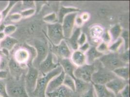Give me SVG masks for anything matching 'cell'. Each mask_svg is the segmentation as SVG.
<instances>
[{
  "mask_svg": "<svg viewBox=\"0 0 130 97\" xmlns=\"http://www.w3.org/2000/svg\"><path fill=\"white\" fill-rule=\"evenodd\" d=\"M63 69L60 65L45 75L38 77L36 86L32 92V95L36 97H46V92L49 82L54 77L58 75Z\"/></svg>",
  "mask_w": 130,
  "mask_h": 97,
  "instance_id": "6da1fadb",
  "label": "cell"
},
{
  "mask_svg": "<svg viewBox=\"0 0 130 97\" xmlns=\"http://www.w3.org/2000/svg\"><path fill=\"white\" fill-rule=\"evenodd\" d=\"M99 60L103 68L112 71L119 68L128 66V64L122 60L120 54L116 53L104 54L99 58Z\"/></svg>",
  "mask_w": 130,
  "mask_h": 97,
  "instance_id": "7a4b0ae2",
  "label": "cell"
},
{
  "mask_svg": "<svg viewBox=\"0 0 130 97\" xmlns=\"http://www.w3.org/2000/svg\"><path fill=\"white\" fill-rule=\"evenodd\" d=\"M34 48V47L28 45H26L24 47L18 48L14 53V59L17 63L23 66H26L27 64H32L33 59L31 54H32L35 58L36 56V54L31 53Z\"/></svg>",
  "mask_w": 130,
  "mask_h": 97,
  "instance_id": "3957f363",
  "label": "cell"
},
{
  "mask_svg": "<svg viewBox=\"0 0 130 97\" xmlns=\"http://www.w3.org/2000/svg\"><path fill=\"white\" fill-rule=\"evenodd\" d=\"M117 77L112 71L108 70L104 68L100 67L93 74L91 83L95 85H105L109 82Z\"/></svg>",
  "mask_w": 130,
  "mask_h": 97,
  "instance_id": "277c9868",
  "label": "cell"
},
{
  "mask_svg": "<svg viewBox=\"0 0 130 97\" xmlns=\"http://www.w3.org/2000/svg\"><path fill=\"white\" fill-rule=\"evenodd\" d=\"M47 37L51 44L54 45H58L63 40H64L62 24L58 22L48 24Z\"/></svg>",
  "mask_w": 130,
  "mask_h": 97,
  "instance_id": "5b68a950",
  "label": "cell"
},
{
  "mask_svg": "<svg viewBox=\"0 0 130 97\" xmlns=\"http://www.w3.org/2000/svg\"><path fill=\"white\" fill-rule=\"evenodd\" d=\"M97 69L94 64H86L77 67L74 72V75L75 79L90 83H91L92 75L97 70Z\"/></svg>",
  "mask_w": 130,
  "mask_h": 97,
  "instance_id": "8992f818",
  "label": "cell"
},
{
  "mask_svg": "<svg viewBox=\"0 0 130 97\" xmlns=\"http://www.w3.org/2000/svg\"><path fill=\"white\" fill-rule=\"evenodd\" d=\"M32 65H28V70L25 77L24 86L28 93V92L32 93L34 91L39 74L38 70Z\"/></svg>",
  "mask_w": 130,
  "mask_h": 97,
  "instance_id": "52a82bcc",
  "label": "cell"
},
{
  "mask_svg": "<svg viewBox=\"0 0 130 97\" xmlns=\"http://www.w3.org/2000/svg\"><path fill=\"white\" fill-rule=\"evenodd\" d=\"M35 48L36 51V56L32 61L34 67H38L39 64L46 58L49 53V48L47 44L44 41L36 40L35 41Z\"/></svg>",
  "mask_w": 130,
  "mask_h": 97,
  "instance_id": "ba28073f",
  "label": "cell"
},
{
  "mask_svg": "<svg viewBox=\"0 0 130 97\" xmlns=\"http://www.w3.org/2000/svg\"><path fill=\"white\" fill-rule=\"evenodd\" d=\"M77 15V13H71L66 16L63 20L61 24L65 39L69 38L73 33Z\"/></svg>",
  "mask_w": 130,
  "mask_h": 97,
  "instance_id": "9c48e42d",
  "label": "cell"
},
{
  "mask_svg": "<svg viewBox=\"0 0 130 97\" xmlns=\"http://www.w3.org/2000/svg\"><path fill=\"white\" fill-rule=\"evenodd\" d=\"M52 45L51 52L58 57V60L70 59L71 55V50L65 39L63 40L58 45Z\"/></svg>",
  "mask_w": 130,
  "mask_h": 97,
  "instance_id": "30bf717a",
  "label": "cell"
},
{
  "mask_svg": "<svg viewBox=\"0 0 130 97\" xmlns=\"http://www.w3.org/2000/svg\"><path fill=\"white\" fill-rule=\"evenodd\" d=\"M54 54L51 51H49L46 58L38 66V70L42 73V76L46 75L51 71L54 70L59 65L58 62L57 63H54Z\"/></svg>",
  "mask_w": 130,
  "mask_h": 97,
  "instance_id": "8fae6325",
  "label": "cell"
},
{
  "mask_svg": "<svg viewBox=\"0 0 130 97\" xmlns=\"http://www.w3.org/2000/svg\"><path fill=\"white\" fill-rule=\"evenodd\" d=\"M6 89L9 97H30L24 85L19 84H6Z\"/></svg>",
  "mask_w": 130,
  "mask_h": 97,
  "instance_id": "7c38bea8",
  "label": "cell"
},
{
  "mask_svg": "<svg viewBox=\"0 0 130 97\" xmlns=\"http://www.w3.org/2000/svg\"><path fill=\"white\" fill-rule=\"evenodd\" d=\"M129 84L128 81H125L119 77H116L105 85L106 87L110 91L117 95Z\"/></svg>",
  "mask_w": 130,
  "mask_h": 97,
  "instance_id": "4fadbf2b",
  "label": "cell"
},
{
  "mask_svg": "<svg viewBox=\"0 0 130 97\" xmlns=\"http://www.w3.org/2000/svg\"><path fill=\"white\" fill-rule=\"evenodd\" d=\"M8 65L11 76L16 80H19L25 70L26 66L20 65L13 58L9 61Z\"/></svg>",
  "mask_w": 130,
  "mask_h": 97,
  "instance_id": "5bb4252c",
  "label": "cell"
},
{
  "mask_svg": "<svg viewBox=\"0 0 130 97\" xmlns=\"http://www.w3.org/2000/svg\"><path fill=\"white\" fill-rule=\"evenodd\" d=\"M58 63L62 68L65 74L70 76L74 80L75 78L74 75V72L77 67L71 62L70 59H62L58 60Z\"/></svg>",
  "mask_w": 130,
  "mask_h": 97,
  "instance_id": "9a60e30c",
  "label": "cell"
},
{
  "mask_svg": "<svg viewBox=\"0 0 130 97\" xmlns=\"http://www.w3.org/2000/svg\"><path fill=\"white\" fill-rule=\"evenodd\" d=\"M73 93L70 89L63 85L53 91L46 93V96L47 97H71Z\"/></svg>",
  "mask_w": 130,
  "mask_h": 97,
  "instance_id": "2e32d148",
  "label": "cell"
},
{
  "mask_svg": "<svg viewBox=\"0 0 130 97\" xmlns=\"http://www.w3.org/2000/svg\"><path fill=\"white\" fill-rule=\"evenodd\" d=\"M65 76V72L62 70L58 75L56 76L52 79V80L49 82L46 89V93L53 91L63 85Z\"/></svg>",
  "mask_w": 130,
  "mask_h": 97,
  "instance_id": "e0dca14e",
  "label": "cell"
},
{
  "mask_svg": "<svg viewBox=\"0 0 130 97\" xmlns=\"http://www.w3.org/2000/svg\"><path fill=\"white\" fill-rule=\"evenodd\" d=\"M71 60L76 67H81L87 64L86 56L85 53H82L79 50L74 51L71 54Z\"/></svg>",
  "mask_w": 130,
  "mask_h": 97,
  "instance_id": "ac0fdd59",
  "label": "cell"
},
{
  "mask_svg": "<svg viewBox=\"0 0 130 97\" xmlns=\"http://www.w3.org/2000/svg\"><path fill=\"white\" fill-rule=\"evenodd\" d=\"M19 43V41L10 36H6L0 42V49L9 52Z\"/></svg>",
  "mask_w": 130,
  "mask_h": 97,
  "instance_id": "d6986e66",
  "label": "cell"
},
{
  "mask_svg": "<svg viewBox=\"0 0 130 97\" xmlns=\"http://www.w3.org/2000/svg\"><path fill=\"white\" fill-rule=\"evenodd\" d=\"M85 55L86 56L87 63H88L87 64L91 65L94 64L96 60L101 58L104 54L98 52L96 47H90L87 50L85 53Z\"/></svg>",
  "mask_w": 130,
  "mask_h": 97,
  "instance_id": "ffe728a7",
  "label": "cell"
},
{
  "mask_svg": "<svg viewBox=\"0 0 130 97\" xmlns=\"http://www.w3.org/2000/svg\"><path fill=\"white\" fill-rule=\"evenodd\" d=\"M97 97H116L112 92L108 90L105 85L93 84Z\"/></svg>",
  "mask_w": 130,
  "mask_h": 97,
  "instance_id": "44dd1931",
  "label": "cell"
},
{
  "mask_svg": "<svg viewBox=\"0 0 130 97\" xmlns=\"http://www.w3.org/2000/svg\"><path fill=\"white\" fill-rule=\"evenodd\" d=\"M81 34V29L80 27H78L73 32L71 37L67 39L68 42L71 46V48L74 51H76L79 48V47L78 44V41Z\"/></svg>",
  "mask_w": 130,
  "mask_h": 97,
  "instance_id": "7402d4cb",
  "label": "cell"
},
{
  "mask_svg": "<svg viewBox=\"0 0 130 97\" xmlns=\"http://www.w3.org/2000/svg\"><path fill=\"white\" fill-rule=\"evenodd\" d=\"M113 72L114 74L119 78L128 81L130 78V69L129 66H125L117 68Z\"/></svg>",
  "mask_w": 130,
  "mask_h": 97,
  "instance_id": "603a6c76",
  "label": "cell"
},
{
  "mask_svg": "<svg viewBox=\"0 0 130 97\" xmlns=\"http://www.w3.org/2000/svg\"><path fill=\"white\" fill-rule=\"evenodd\" d=\"M75 92L79 94L82 95L87 91L92 85L91 83H87L85 81L76 79L75 80Z\"/></svg>",
  "mask_w": 130,
  "mask_h": 97,
  "instance_id": "cb8c5ba5",
  "label": "cell"
},
{
  "mask_svg": "<svg viewBox=\"0 0 130 97\" xmlns=\"http://www.w3.org/2000/svg\"><path fill=\"white\" fill-rule=\"evenodd\" d=\"M80 11L79 9L74 7H64L62 6L60 9L58 16V22L62 24L63 19L66 16L72 13H77Z\"/></svg>",
  "mask_w": 130,
  "mask_h": 97,
  "instance_id": "d4e9b609",
  "label": "cell"
},
{
  "mask_svg": "<svg viewBox=\"0 0 130 97\" xmlns=\"http://www.w3.org/2000/svg\"><path fill=\"white\" fill-rule=\"evenodd\" d=\"M109 33L111 36V40L115 42L121 36L122 33V28L119 25L117 24L110 29Z\"/></svg>",
  "mask_w": 130,
  "mask_h": 97,
  "instance_id": "484cf974",
  "label": "cell"
},
{
  "mask_svg": "<svg viewBox=\"0 0 130 97\" xmlns=\"http://www.w3.org/2000/svg\"><path fill=\"white\" fill-rule=\"evenodd\" d=\"M75 80L70 76L65 74L64 80L63 81V85L70 89L73 92H75Z\"/></svg>",
  "mask_w": 130,
  "mask_h": 97,
  "instance_id": "4316f807",
  "label": "cell"
},
{
  "mask_svg": "<svg viewBox=\"0 0 130 97\" xmlns=\"http://www.w3.org/2000/svg\"><path fill=\"white\" fill-rule=\"evenodd\" d=\"M18 2V1H10L8 2V5H7L6 7L1 12L4 18V20L8 16L9 13L11 11L12 8L16 5Z\"/></svg>",
  "mask_w": 130,
  "mask_h": 97,
  "instance_id": "83f0119b",
  "label": "cell"
},
{
  "mask_svg": "<svg viewBox=\"0 0 130 97\" xmlns=\"http://www.w3.org/2000/svg\"><path fill=\"white\" fill-rule=\"evenodd\" d=\"M123 42V39L121 38H119L113 43L111 46L108 47V50L111 53H117L120 47Z\"/></svg>",
  "mask_w": 130,
  "mask_h": 97,
  "instance_id": "f1b7e54d",
  "label": "cell"
},
{
  "mask_svg": "<svg viewBox=\"0 0 130 97\" xmlns=\"http://www.w3.org/2000/svg\"><path fill=\"white\" fill-rule=\"evenodd\" d=\"M43 21L49 24H53L58 22V18L55 13H52L44 17Z\"/></svg>",
  "mask_w": 130,
  "mask_h": 97,
  "instance_id": "f546056e",
  "label": "cell"
},
{
  "mask_svg": "<svg viewBox=\"0 0 130 97\" xmlns=\"http://www.w3.org/2000/svg\"><path fill=\"white\" fill-rule=\"evenodd\" d=\"M121 38L123 39V41H124L125 49V51L129 50V32L128 31H124L121 33Z\"/></svg>",
  "mask_w": 130,
  "mask_h": 97,
  "instance_id": "4dcf8cb0",
  "label": "cell"
},
{
  "mask_svg": "<svg viewBox=\"0 0 130 97\" xmlns=\"http://www.w3.org/2000/svg\"><path fill=\"white\" fill-rule=\"evenodd\" d=\"M0 97H9L7 92L6 84L3 79H0Z\"/></svg>",
  "mask_w": 130,
  "mask_h": 97,
  "instance_id": "1f68e13d",
  "label": "cell"
},
{
  "mask_svg": "<svg viewBox=\"0 0 130 97\" xmlns=\"http://www.w3.org/2000/svg\"><path fill=\"white\" fill-rule=\"evenodd\" d=\"M17 30V27L13 24L6 25L4 33L6 36H10L11 35L15 32Z\"/></svg>",
  "mask_w": 130,
  "mask_h": 97,
  "instance_id": "d6a6232c",
  "label": "cell"
},
{
  "mask_svg": "<svg viewBox=\"0 0 130 97\" xmlns=\"http://www.w3.org/2000/svg\"><path fill=\"white\" fill-rule=\"evenodd\" d=\"M36 12V10L35 8H30L23 10L20 12V14L22 17V18H28L32 16Z\"/></svg>",
  "mask_w": 130,
  "mask_h": 97,
  "instance_id": "836d02e7",
  "label": "cell"
},
{
  "mask_svg": "<svg viewBox=\"0 0 130 97\" xmlns=\"http://www.w3.org/2000/svg\"><path fill=\"white\" fill-rule=\"evenodd\" d=\"M81 97H96V93L93 84L87 91L82 95Z\"/></svg>",
  "mask_w": 130,
  "mask_h": 97,
  "instance_id": "e575fe53",
  "label": "cell"
},
{
  "mask_svg": "<svg viewBox=\"0 0 130 97\" xmlns=\"http://www.w3.org/2000/svg\"><path fill=\"white\" fill-rule=\"evenodd\" d=\"M22 17L20 13H15L11 14L9 17V19L11 22H19L22 20Z\"/></svg>",
  "mask_w": 130,
  "mask_h": 97,
  "instance_id": "d590c367",
  "label": "cell"
},
{
  "mask_svg": "<svg viewBox=\"0 0 130 97\" xmlns=\"http://www.w3.org/2000/svg\"><path fill=\"white\" fill-rule=\"evenodd\" d=\"M96 48L98 52L103 54L104 53L107 52L108 50V46L107 44L102 42L98 45L97 47H96Z\"/></svg>",
  "mask_w": 130,
  "mask_h": 97,
  "instance_id": "8d00e7d4",
  "label": "cell"
},
{
  "mask_svg": "<svg viewBox=\"0 0 130 97\" xmlns=\"http://www.w3.org/2000/svg\"><path fill=\"white\" fill-rule=\"evenodd\" d=\"M22 4L23 7L25 8V9H30V8H34L35 6V3L34 1H22Z\"/></svg>",
  "mask_w": 130,
  "mask_h": 97,
  "instance_id": "74e56055",
  "label": "cell"
},
{
  "mask_svg": "<svg viewBox=\"0 0 130 97\" xmlns=\"http://www.w3.org/2000/svg\"><path fill=\"white\" fill-rule=\"evenodd\" d=\"M130 51L129 50L125 51L124 53L120 54V56L122 60L127 64L129 63V56H130Z\"/></svg>",
  "mask_w": 130,
  "mask_h": 97,
  "instance_id": "f35d334b",
  "label": "cell"
},
{
  "mask_svg": "<svg viewBox=\"0 0 130 97\" xmlns=\"http://www.w3.org/2000/svg\"><path fill=\"white\" fill-rule=\"evenodd\" d=\"M120 94L121 97H130V86L129 84L126 85L120 91Z\"/></svg>",
  "mask_w": 130,
  "mask_h": 97,
  "instance_id": "ab89813d",
  "label": "cell"
},
{
  "mask_svg": "<svg viewBox=\"0 0 130 97\" xmlns=\"http://www.w3.org/2000/svg\"><path fill=\"white\" fill-rule=\"evenodd\" d=\"M102 40H103V42L104 43L108 44L110 42L111 40V38L108 31H106V32L103 33L102 36Z\"/></svg>",
  "mask_w": 130,
  "mask_h": 97,
  "instance_id": "60d3db41",
  "label": "cell"
},
{
  "mask_svg": "<svg viewBox=\"0 0 130 97\" xmlns=\"http://www.w3.org/2000/svg\"><path fill=\"white\" fill-rule=\"evenodd\" d=\"M87 39V36L86 34L84 33H81L78 41V44L79 45V47L83 45L86 43Z\"/></svg>",
  "mask_w": 130,
  "mask_h": 97,
  "instance_id": "b9f144b4",
  "label": "cell"
},
{
  "mask_svg": "<svg viewBox=\"0 0 130 97\" xmlns=\"http://www.w3.org/2000/svg\"><path fill=\"white\" fill-rule=\"evenodd\" d=\"M89 48H90L89 44L88 43H86L81 46L79 47L78 50L79 51H80L82 53L85 54L87 51V50Z\"/></svg>",
  "mask_w": 130,
  "mask_h": 97,
  "instance_id": "7bdbcfd3",
  "label": "cell"
},
{
  "mask_svg": "<svg viewBox=\"0 0 130 97\" xmlns=\"http://www.w3.org/2000/svg\"><path fill=\"white\" fill-rule=\"evenodd\" d=\"M83 20H82L81 17H76V19H75V24L76 23L77 25L78 26V27H80L82 26L83 24Z\"/></svg>",
  "mask_w": 130,
  "mask_h": 97,
  "instance_id": "ee69618b",
  "label": "cell"
},
{
  "mask_svg": "<svg viewBox=\"0 0 130 97\" xmlns=\"http://www.w3.org/2000/svg\"><path fill=\"white\" fill-rule=\"evenodd\" d=\"M8 73L6 70H0V79H5L7 77Z\"/></svg>",
  "mask_w": 130,
  "mask_h": 97,
  "instance_id": "f6af8a7d",
  "label": "cell"
},
{
  "mask_svg": "<svg viewBox=\"0 0 130 97\" xmlns=\"http://www.w3.org/2000/svg\"><path fill=\"white\" fill-rule=\"evenodd\" d=\"M5 25L4 23H1L0 24V33L4 32V30L5 27Z\"/></svg>",
  "mask_w": 130,
  "mask_h": 97,
  "instance_id": "bcb514c9",
  "label": "cell"
},
{
  "mask_svg": "<svg viewBox=\"0 0 130 97\" xmlns=\"http://www.w3.org/2000/svg\"><path fill=\"white\" fill-rule=\"evenodd\" d=\"M3 20H4L3 17V15H2V13H1V12H0V23L2 22Z\"/></svg>",
  "mask_w": 130,
  "mask_h": 97,
  "instance_id": "7dc6e473",
  "label": "cell"
},
{
  "mask_svg": "<svg viewBox=\"0 0 130 97\" xmlns=\"http://www.w3.org/2000/svg\"><path fill=\"white\" fill-rule=\"evenodd\" d=\"M116 97H121V95H120V93H119L118 94H117V95H116Z\"/></svg>",
  "mask_w": 130,
  "mask_h": 97,
  "instance_id": "c3c4849f",
  "label": "cell"
},
{
  "mask_svg": "<svg viewBox=\"0 0 130 97\" xmlns=\"http://www.w3.org/2000/svg\"><path fill=\"white\" fill-rule=\"evenodd\" d=\"M3 53L2 51V50L0 49V55H3Z\"/></svg>",
  "mask_w": 130,
  "mask_h": 97,
  "instance_id": "681fc988",
  "label": "cell"
},
{
  "mask_svg": "<svg viewBox=\"0 0 130 97\" xmlns=\"http://www.w3.org/2000/svg\"><path fill=\"white\" fill-rule=\"evenodd\" d=\"M1 58L0 57V64H1Z\"/></svg>",
  "mask_w": 130,
  "mask_h": 97,
  "instance_id": "f907efd6",
  "label": "cell"
},
{
  "mask_svg": "<svg viewBox=\"0 0 130 97\" xmlns=\"http://www.w3.org/2000/svg\"><path fill=\"white\" fill-rule=\"evenodd\" d=\"M1 40H0V42H1Z\"/></svg>",
  "mask_w": 130,
  "mask_h": 97,
  "instance_id": "816d5d0a",
  "label": "cell"
},
{
  "mask_svg": "<svg viewBox=\"0 0 130 97\" xmlns=\"http://www.w3.org/2000/svg\"></svg>",
  "mask_w": 130,
  "mask_h": 97,
  "instance_id": "f5cc1de1",
  "label": "cell"
}]
</instances>
